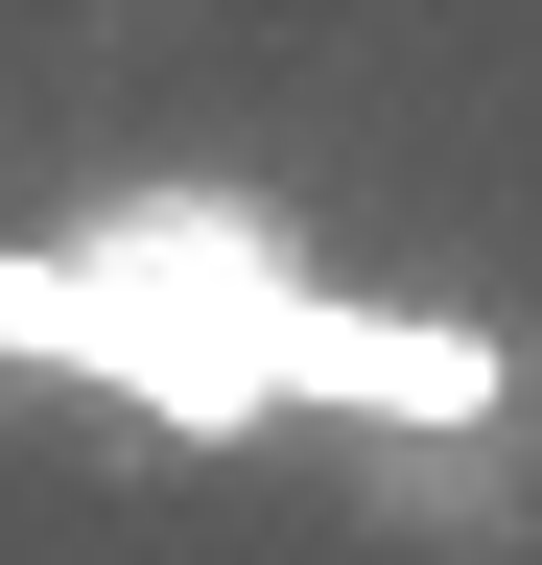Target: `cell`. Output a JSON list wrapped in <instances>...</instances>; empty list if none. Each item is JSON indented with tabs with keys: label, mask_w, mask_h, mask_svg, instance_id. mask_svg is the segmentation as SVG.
<instances>
[{
	"label": "cell",
	"mask_w": 542,
	"mask_h": 565,
	"mask_svg": "<svg viewBox=\"0 0 542 565\" xmlns=\"http://www.w3.org/2000/svg\"><path fill=\"white\" fill-rule=\"evenodd\" d=\"M259 377H284V424H378V448H425V424H519V330H471V307H354V282H284Z\"/></svg>",
	"instance_id": "obj_2"
},
{
	"label": "cell",
	"mask_w": 542,
	"mask_h": 565,
	"mask_svg": "<svg viewBox=\"0 0 542 565\" xmlns=\"http://www.w3.org/2000/svg\"><path fill=\"white\" fill-rule=\"evenodd\" d=\"M284 236L213 189H142V212H95V236H24L0 259V353L24 377H72L118 424H166V448H259L284 424V377H259V330H284Z\"/></svg>",
	"instance_id": "obj_1"
}]
</instances>
